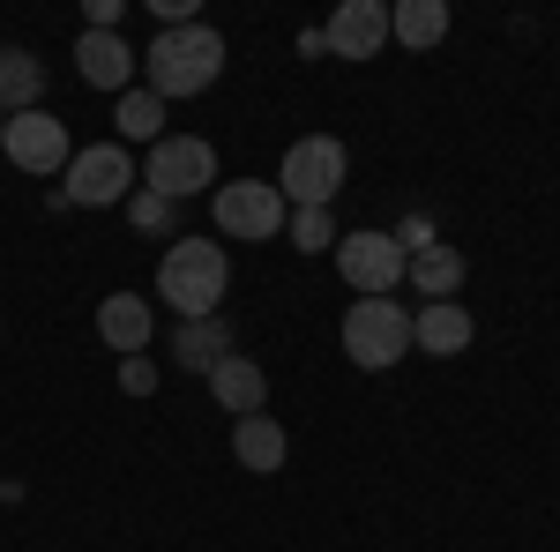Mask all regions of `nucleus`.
Returning <instances> with one entry per match:
<instances>
[{
	"label": "nucleus",
	"mask_w": 560,
	"mask_h": 552,
	"mask_svg": "<svg viewBox=\"0 0 560 552\" xmlns=\"http://www.w3.org/2000/svg\"><path fill=\"white\" fill-rule=\"evenodd\" d=\"M142 75H150V97L173 105V97H202V90L224 75V38L210 23H179V31H158L150 52H142Z\"/></svg>",
	"instance_id": "f257e3e1"
},
{
	"label": "nucleus",
	"mask_w": 560,
	"mask_h": 552,
	"mask_svg": "<svg viewBox=\"0 0 560 552\" xmlns=\"http://www.w3.org/2000/svg\"><path fill=\"white\" fill-rule=\"evenodd\" d=\"M224 284H232V261L217 239H187L179 232L165 261H158V298L173 306L179 321H210L217 306H224Z\"/></svg>",
	"instance_id": "f03ea898"
},
{
	"label": "nucleus",
	"mask_w": 560,
	"mask_h": 552,
	"mask_svg": "<svg viewBox=\"0 0 560 552\" xmlns=\"http://www.w3.org/2000/svg\"><path fill=\"white\" fill-rule=\"evenodd\" d=\"M345 359L359 374H388L396 359H411V306L404 298H351Z\"/></svg>",
	"instance_id": "7ed1b4c3"
},
{
	"label": "nucleus",
	"mask_w": 560,
	"mask_h": 552,
	"mask_svg": "<svg viewBox=\"0 0 560 552\" xmlns=\"http://www.w3.org/2000/svg\"><path fill=\"white\" fill-rule=\"evenodd\" d=\"M345 142L337 134H300L292 150H284V165H277V195L292 202V210H329L337 195H345Z\"/></svg>",
	"instance_id": "20e7f679"
},
{
	"label": "nucleus",
	"mask_w": 560,
	"mask_h": 552,
	"mask_svg": "<svg viewBox=\"0 0 560 552\" xmlns=\"http://www.w3.org/2000/svg\"><path fill=\"white\" fill-rule=\"evenodd\" d=\"M135 157L128 142H90V150H75L68 157V172H60V202H75V210H113V202H128L135 195Z\"/></svg>",
	"instance_id": "39448f33"
},
{
	"label": "nucleus",
	"mask_w": 560,
	"mask_h": 552,
	"mask_svg": "<svg viewBox=\"0 0 560 552\" xmlns=\"http://www.w3.org/2000/svg\"><path fill=\"white\" fill-rule=\"evenodd\" d=\"M210 210H217V232L224 239H277L292 202L277 195V179H224L210 195Z\"/></svg>",
	"instance_id": "423d86ee"
},
{
	"label": "nucleus",
	"mask_w": 560,
	"mask_h": 552,
	"mask_svg": "<svg viewBox=\"0 0 560 552\" xmlns=\"http://www.w3.org/2000/svg\"><path fill=\"white\" fill-rule=\"evenodd\" d=\"M210 179H217V150L202 134H165V142H150V157H142V187L165 195V202L202 195Z\"/></svg>",
	"instance_id": "0eeeda50"
},
{
	"label": "nucleus",
	"mask_w": 560,
	"mask_h": 552,
	"mask_svg": "<svg viewBox=\"0 0 560 552\" xmlns=\"http://www.w3.org/2000/svg\"><path fill=\"white\" fill-rule=\"evenodd\" d=\"M337 277H345L359 298H388L404 284V247H396V232H337Z\"/></svg>",
	"instance_id": "6e6552de"
},
{
	"label": "nucleus",
	"mask_w": 560,
	"mask_h": 552,
	"mask_svg": "<svg viewBox=\"0 0 560 552\" xmlns=\"http://www.w3.org/2000/svg\"><path fill=\"white\" fill-rule=\"evenodd\" d=\"M0 157L15 172H31V179H52V172H68V157H75V142H68V120L60 113H15L8 120V134H0Z\"/></svg>",
	"instance_id": "1a4fd4ad"
},
{
	"label": "nucleus",
	"mask_w": 560,
	"mask_h": 552,
	"mask_svg": "<svg viewBox=\"0 0 560 552\" xmlns=\"http://www.w3.org/2000/svg\"><path fill=\"white\" fill-rule=\"evenodd\" d=\"M135 68H142V52H135L120 31H83V38H75V75H83L90 90H113V97H128Z\"/></svg>",
	"instance_id": "9d476101"
},
{
	"label": "nucleus",
	"mask_w": 560,
	"mask_h": 552,
	"mask_svg": "<svg viewBox=\"0 0 560 552\" xmlns=\"http://www.w3.org/2000/svg\"><path fill=\"white\" fill-rule=\"evenodd\" d=\"M322 38L337 60H374L388 45V0H345L329 23H322Z\"/></svg>",
	"instance_id": "9b49d317"
},
{
	"label": "nucleus",
	"mask_w": 560,
	"mask_h": 552,
	"mask_svg": "<svg viewBox=\"0 0 560 552\" xmlns=\"http://www.w3.org/2000/svg\"><path fill=\"white\" fill-rule=\"evenodd\" d=\"M478 321L464 298H427L419 314H411V351H427V359H456V351H471Z\"/></svg>",
	"instance_id": "f8f14e48"
},
{
	"label": "nucleus",
	"mask_w": 560,
	"mask_h": 552,
	"mask_svg": "<svg viewBox=\"0 0 560 552\" xmlns=\"http://www.w3.org/2000/svg\"><path fill=\"white\" fill-rule=\"evenodd\" d=\"M150 329H158V314H150V298H142V292H105V298H97V337H105V351L142 359Z\"/></svg>",
	"instance_id": "ddd939ff"
},
{
	"label": "nucleus",
	"mask_w": 560,
	"mask_h": 552,
	"mask_svg": "<svg viewBox=\"0 0 560 552\" xmlns=\"http://www.w3.org/2000/svg\"><path fill=\"white\" fill-rule=\"evenodd\" d=\"M210 396H217V411L255 419L261 403H269V374H261L247 351H232V359H217V366H210Z\"/></svg>",
	"instance_id": "4468645a"
},
{
	"label": "nucleus",
	"mask_w": 560,
	"mask_h": 552,
	"mask_svg": "<svg viewBox=\"0 0 560 552\" xmlns=\"http://www.w3.org/2000/svg\"><path fill=\"white\" fill-rule=\"evenodd\" d=\"M38 97H45V60L23 45H0V120L38 113Z\"/></svg>",
	"instance_id": "2eb2a0df"
},
{
	"label": "nucleus",
	"mask_w": 560,
	"mask_h": 552,
	"mask_svg": "<svg viewBox=\"0 0 560 552\" xmlns=\"http://www.w3.org/2000/svg\"><path fill=\"white\" fill-rule=\"evenodd\" d=\"M232 456H240V470H284V456H292V441H284V425L277 419H232Z\"/></svg>",
	"instance_id": "dca6fc26"
},
{
	"label": "nucleus",
	"mask_w": 560,
	"mask_h": 552,
	"mask_svg": "<svg viewBox=\"0 0 560 552\" xmlns=\"http://www.w3.org/2000/svg\"><path fill=\"white\" fill-rule=\"evenodd\" d=\"M404 284L419 298H456V284H464V255L448 247V239H433V247H419V255L404 261Z\"/></svg>",
	"instance_id": "f3484780"
},
{
	"label": "nucleus",
	"mask_w": 560,
	"mask_h": 552,
	"mask_svg": "<svg viewBox=\"0 0 560 552\" xmlns=\"http://www.w3.org/2000/svg\"><path fill=\"white\" fill-rule=\"evenodd\" d=\"M240 343H232V329H224V314H210V321H179L173 329V359L187 366V374H210L217 359H232Z\"/></svg>",
	"instance_id": "a211bd4d"
},
{
	"label": "nucleus",
	"mask_w": 560,
	"mask_h": 552,
	"mask_svg": "<svg viewBox=\"0 0 560 552\" xmlns=\"http://www.w3.org/2000/svg\"><path fill=\"white\" fill-rule=\"evenodd\" d=\"M388 38L411 45V52H433L448 38V0H396L388 8Z\"/></svg>",
	"instance_id": "6ab92c4d"
},
{
	"label": "nucleus",
	"mask_w": 560,
	"mask_h": 552,
	"mask_svg": "<svg viewBox=\"0 0 560 552\" xmlns=\"http://www.w3.org/2000/svg\"><path fill=\"white\" fill-rule=\"evenodd\" d=\"M113 120H120V134H113V142H165V105H158L150 90H128Z\"/></svg>",
	"instance_id": "aec40b11"
},
{
	"label": "nucleus",
	"mask_w": 560,
	"mask_h": 552,
	"mask_svg": "<svg viewBox=\"0 0 560 552\" xmlns=\"http://www.w3.org/2000/svg\"><path fill=\"white\" fill-rule=\"evenodd\" d=\"M120 210H128V224H135V232H150V239H179V232H173V224H179V202H165V195H150V187H135V195H128V202H120Z\"/></svg>",
	"instance_id": "412c9836"
},
{
	"label": "nucleus",
	"mask_w": 560,
	"mask_h": 552,
	"mask_svg": "<svg viewBox=\"0 0 560 552\" xmlns=\"http://www.w3.org/2000/svg\"><path fill=\"white\" fill-rule=\"evenodd\" d=\"M284 232H292V247H300V255L337 247V216H329V210H292V216H284Z\"/></svg>",
	"instance_id": "4be33fe9"
},
{
	"label": "nucleus",
	"mask_w": 560,
	"mask_h": 552,
	"mask_svg": "<svg viewBox=\"0 0 560 552\" xmlns=\"http://www.w3.org/2000/svg\"><path fill=\"white\" fill-rule=\"evenodd\" d=\"M120 388L128 396H158V366L150 359H120Z\"/></svg>",
	"instance_id": "5701e85b"
},
{
	"label": "nucleus",
	"mask_w": 560,
	"mask_h": 552,
	"mask_svg": "<svg viewBox=\"0 0 560 552\" xmlns=\"http://www.w3.org/2000/svg\"><path fill=\"white\" fill-rule=\"evenodd\" d=\"M396 247H404V261H411L419 247H433V224L427 216H404V224H396Z\"/></svg>",
	"instance_id": "b1692460"
},
{
	"label": "nucleus",
	"mask_w": 560,
	"mask_h": 552,
	"mask_svg": "<svg viewBox=\"0 0 560 552\" xmlns=\"http://www.w3.org/2000/svg\"><path fill=\"white\" fill-rule=\"evenodd\" d=\"M120 15H128V0H90V31H120Z\"/></svg>",
	"instance_id": "393cba45"
},
{
	"label": "nucleus",
	"mask_w": 560,
	"mask_h": 552,
	"mask_svg": "<svg viewBox=\"0 0 560 552\" xmlns=\"http://www.w3.org/2000/svg\"><path fill=\"white\" fill-rule=\"evenodd\" d=\"M0 501H15V485H8V478H0Z\"/></svg>",
	"instance_id": "a878e982"
},
{
	"label": "nucleus",
	"mask_w": 560,
	"mask_h": 552,
	"mask_svg": "<svg viewBox=\"0 0 560 552\" xmlns=\"http://www.w3.org/2000/svg\"><path fill=\"white\" fill-rule=\"evenodd\" d=\"M0 134H8V120H0Z\"/></svg>",
	"instance_id": "bb28decb"
}]
</instances>
